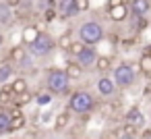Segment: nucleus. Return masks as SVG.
<instances>
[{"label":"nucleus","mask_w":151,"mask_h":139,"mask_svg":"<svg viewBox=\"0 0 151 139\" xmlns=\"http://www.w3.org/2000/svg\"><path fill=\"white\" fill-rule=\"evenodd\" d=\"M46 87L50 96H66L70 91V79L66 77L64 69H50L46 77Z\"/></svg>","instance_id":"1"},{"label":"nucleus","mask_w":151,"mask_h":139,"mask_svg":"<svg viewBox=\"0 0 151 139\" xmlns=\"http://www.w3.org/2000/svg\"><path fill=\"white\" fill-rule=\"evenodd\" d=\"M95 108V98L89 93V91H75L70 98H68V104H66V112L70 114H89L91 110Z\"/></svg>","instance_id":"2"},{"label":"nucleus","mask_w":151,"mask_h":139,"mask_svg":"<svg viewBox=\"0 0 151 139\" xmlns=\"http://www.w3.org/2000/svg\"><path fill=\"white\" fill-rule=\"evenodd\" d=\"M104 40V27L97 21H85L79 27V42H83L85 46H97Z\"/></svg>","instance_id":"3"},{"label":"nucleus","mask_w":151,"mask_h":139,"mask_svg":"<svg viewBox=\"0 0 151 139\" xmlns=\"http://www.w3.org/2000/svg\"><path fill=\"white\" fill-rule=\"evenodd\" d=\"M54 48H56V42H54V38H52L50 33H46V31H40L37 40L27 46L31 58H44V56H48Z\"/></svg>","instance_id":"4"},{"label":"nucleus","mask_w":151,"mask_h":139,"mask_svg":"<svg viewBox=\"0 0 151 139\" xmlns=\"http://www.w3.org/2000/svg\"><path fill=\"white\" fill-rule=\"evenodd\" d=\"M112 81H114L116 89H118V87H120V89H126V87L134 85V81H137V73H134V69H132L130 64L122 62V64L114 67V71H112Z\"/></svg>","instance_id":"5"},{"label":"nucleus","mask_w":151,"mask_h":139,"mask_svg":"<svg viewBox=\"0 0 151 139\" xmlns=\"http://www.w3.org/2000/svg\"><path fill=\"white\" fill-rule=\"evenodd\" d=\"M97 93L104 98V100H108V98H112L114 93H116V85H114V81H112V77H99L97 79Z\"/></svg>","instance_id":"6"},{"label":"nucleus","mask_w":151,"mask_h":139,"mask_svg":"<svg viewBox=\"0 0 151 139\" xmlns=\"http://www.w3.org/2000/svg\"><path fill=\"white\" fill-rule=\"evenodd\" d=\"M95 58H97V52H95L91 46H85L83 52L77 56V64H79L81 69H91L93 62H95Z\"/></svg>","instance_id":"7"},{"label":"nucleus","mask_w":151,"mask_h":139,"mask_svg":"<svg viewBox=\"0 0 151 139\" xmlns=\"http://www.w3.org/2000/svg\"><path fill=\"white\" fill-rule=\"evenodd\" d=\"M56 15H60L62 19H73V17L79 15V11H77L73 0H60L56 4Z\"/></svg>","instance_id":"8"},{"label":"nucleus","mask_w":151,"mask_h":139,"mask_svg":"<svg viewBox=\"0 0 151 139\" xmlns=\"http://www.w3.org/2000/svg\"><path fill=\"white\" fill-rule=\"evenodd\" d=\"M108 15H110V19H112L114 23H122V21L128 17V4L122 2V4H118V7H108Z\"/></svg>","instance_id":"9"},{"label":"nucleus","mask_w":151,"mask_h":139,"mask_svg":"<svg viewBox=\"0 0 151 139\" xmlns=\"http://www.w3.org/2000/svg\"><path fill=\"white\" fill-rule=\"evenodd\" d=\"M149 0H130L128 11L132 13V17H145L149 13Z\"/></svg>","instance_id":"10"},{"label":"nucleus","mask_w":151,"mask_h":139,"mask_svg":"<svg viewBox=\"0 0 151 139\" xmlns=\"http://www.w3.org/2000/svg\"><path fill=\"white\" fill-rule=\"evenodd\" d=\"M126 122H130V125H134L137 129H141L143 125H145V116H143V112H141V108L139 106H132L128 112H126Z\"/></svg>","instance_id":"11"},{"label":"nucleus","mask_w":151,"mask_h":139,"mask_svg":"<svg viewBox=\"0 0 151 139\" xmlns=\"http://www.w3.org/2000/svg\"><path fill=\"white\" fill-rule=\"evenodd\" d=\"M13 9L4 2V0H0V25L2 27H11L13 25Z\"/></svg>","instance_id":"12"},{"label":"nucleus","mask_w":151,"mask_h":139,"mask_svg":"<svg viewBox=\"0 0 151 139\" xmlns=\"http://www.w3.org/2000/svg\"><path fill=\"white\" fill-rule=\"evenodd\" d=\"M37 35H40V29L35 27V25H25L23 29H21V40H23V44L25 46H29V44H33L35 40H37Z\"/></svg>","instance_id":"13"},{"label":"nucleus","mask_w":151,"mask_h":139,"mask_svg":"<svg viewBox=\"0 0 151 139\" xmlns=\"http://www.w3.org/2000/svg\"><path fill=\"white\" fill-rule=\"evenodd\" d=\"M64 73H66V77H68L70 81H79V79L83 77V69L77 64V60H68V62H66Z\"/></svg>","instance_id":"14"},{"label":"nucleus","mask_w":151,"mask_h":139,"mask_svg":"<svg viewBox=\"0 0 151 139\" xmlns=\"http://www.w3.org/2000/svg\"><path fill=\"white\" fill-rule=\"evenodd\" d=\"M13 100H15V93L11 89L9 83L0 85V106H13Z\"/></svg>","instance_id":"15"},{"label":"nucleus","mask_w":151,"mask_h":139,"mask_svg":"<svg viewBox=\"0 0 151 139\" xmlns=\"http://www.w3.org/2000/svg\"><path fill=\"white\" fill-rule=\"evenodd\" d=\"M15 75V67L11 62H0V85H4L13 79Z\"/></svg>","instance_id":"16"},{"label":"nucleus","mask_w":151,"mask_h":139,"mask_svg":"<svg viewBox=\"0 0 151 139\" xmlns=\"http://www.w3.org/2000/svg\"><path fill=\"white\" fill-rule=\"evenodd\" d=\"M27 127V116L25 114H19V116H11V122H9V133H15V131H21Z\"/></svg>","instance_id":"17"},{"label":"nucleus","mask_w":151,"mask_h":139,"mask_svg":"<svg viewBox=\"0 0 151 139\" xmlns=\"http://www.w3.org/2000/svg\"><path fill=\"white\" fill-rule=\"evenodd\" d=\"M93 67H95L99 73H108V71H112V58H110V56H99V54H97Z\"/></svg>","instance_id":"18"},{"label":"nucleus","mask_w":151,"mask_h":139,"mask_svg":"<svg viewBox=\"0 0 151 139\" xmlns=\"http://www.w3.org/2000/svg\"><path fill=\"white\" fill-rule=\"evenodd\" d=\"M31 102H33V93H31L29 89H25V91L17 93V96H15V100H13V104H15V106H19V108H23V106H27V104H31Z\"/></svg>","instance_id":"19"},{"label":"nucleus","mask_w":151,"mask_h":139,"mask_svg":"<svg viewBox=\"0 0 151 139\" xmlns=\"http://www.w3.org/2000/svg\"><path fill=\"white\" fill-rule=\"evenodd\" d=\"M68 125H70V112H66V110L60 112V114L54 118V129H56V131H62V129H66Z\"/></svg>","instance_id":"20"},{"label":"nucleus","mask_w":151,"mask_h":139,"mask_svg":"<svg viewBox=\"0 0 151 139\" xmlns=\"http://www.w3.org/2000/svg\"><path fill=\"white\" fill-rule=\"evenodd\" d=\"M11 89H13V93L17 96V93H21V91L29 89V83H27V79H25V77H17V79H13Z\"/></svg>","instance_id":"21"},{"label":"nucleus","mask_w":151,"mask_h":139,"mask_svg":"<svg viewBox=\"0 0 151 139\" xmlns=\"http://www.w3.org/2000/svg\"><path fill=\"white\" fill-rule=\"evenodd\" d=\"M70 42H73V31H64L58 40H56V46L60 48V50H68V46H70Z\"/></svg>","instance_id":"22"},{"label":"nucleus","mask_w":151,"mask_h":139,"mask_svg":"<svg viewBox=\"0 0 151 139\" xmlns=\"http://www.w3.org/2000/svg\"><path fill=\"white\" fill-rule=\"evenodd\" d=\"M139 71L145 73V75L151 79V58H149L147 54H143V56L139 58Z\"/></svg>","instance_id":"23"},{"label":"nucleus","mask_w":151,"mask_h":139,"mask_svg":"<svg viewBox=\"0 0 151 139\" xmlns=\"http://www.w3.org/2000/svg\"><path fill=\"white\" fill-rule=\"evenodd\" d=\"M83 48H85V44H83V42H79V40H73L66 52H68V56H75V58H77V56L83 52Z\"/></svg>","instance_id":"24"},{"label":"nucleus","mask_w":151,"mask_h":139,"mask_svg":"<svg viewBox=\"0 0 151 139\" xmlns=\"http://www.w3.org/2000/svg\"><path fill=\"white\" fill-rule=\"evenodd\" d=\"M120 135H124V137H130V139H134V137L139 135V129H137L134 125H130V122H124V125H122V131H120Z\"/></svg>","instance_id":"25"},{"label":"nucleus","mask_w":151,"mask_h":139,"mask_svg":"<svg viewBox=\"0 0 151 139\" xmlns=\"http://www.w3.org/2000/svg\"><path fill=\"white\" fill-rule=\"evenodd\" d=\"M116 108H118V104H114V102H106L104 106H101V116H114V112H116Z\"/></svg>","instance_id":"26"},{"label":"nucleus","mask_w":151,"mask_h":139,"mask_svg":"<svg viewBox=\"0 0 151 139\" xmlns=\"http://www.w3.org/2000/svg\"><path fill=\"white\" fill-rule=\"evenodd\" d=\"M9 122H11V116H9V110L4 114H0V135L9 133Z\"/></svg>","instance_id":"27"},{"label":"nucleus","mask_w":151,"mask_h":139,"mask_svg":"<svg viewBox=\"0 0 151 139\" xmlns=\"http://www.w3.org/2000/svg\"><path fill=\"white\" fill-rule=\"evenodd\" d=\"M23 56H25V48H21V46H15V48L11 50V58H13V60H17V62H19Z\"/></svg>","instance_id":"28"},{"label":"nucleus","mask_w":151,"mask_h":139,"mask_svg":"<svg viewBox=\"0 0 151 139\" xmlns=\"http://www.w3.org/2000/svg\"><path fill=\"white\" fill-rule=\"evenodd\" d=\"M73 2H75V7H77L79 13H83V11L89 9V0H73Z\"/></svg>","instance_id":"29"},{"label":"nucleus","mask_w":151,"mask_h":139,"mask_svg":"<svg viewBox=\"0 0 151 139\" xmlns=\"http://www.w3.org/2000/svg\"><path fill=\"white\" fill-rule=\"evenodd\" d=\"M104 139H120V131H116V129H112V131H108V133H104Z\"/></svg>","instance_id":"30"},{"label":"nucleus","mask_w":151,"mask_h":139,"mask_svg":"<svg viewBox=\"0 0 151 139\" xmlns=\"http://www.w3.org/2000/svg\"><path fill=\"white\" fill-rule=\"evenodd\" d=\"M50 100H52L50 93H40L37 96V104H50Z\"/></svg>","instance_id":"31"},{"label":"nucleus","mask_w":151,"mask_h":139,"mask_svg":"<svg viewBox=\"0 0 151 139\" xmlns=\"http://www.w3.org/2000/svg\"><path fill=\"white\" fill-rule=\"evenodd\" d=\"M56 17V7H50L48 11H46V21H52Z\"/></svg>","instance_id":"32"},{"label":"nucleus","mask_w":151,"mask_h":139,"mask_svg":"<svg viewBox=\"0 0 151 139\" xmlns=\"http://www.w3.org/2000/svg\"><path fill=\"white\" fill-rule=\"evenodd\" d=\"M4 2H6L11 9H15V7H21V4H23V0H4Z\"/></svg>","instance_id":"33"},{"label":"nucleus","mask_w":151,"mask_h":139,"mask_svg":"<svg viewBox=\"0 0 151 139\" xmlns=\"http://www.w3.org/2000/svg\"><path fill=\"white\" fill-rule=\"evenodd\" d=\"M122 2H124V0H108V7H118Z\"/></svg>","instance_id":"34"},{"label":"nucleus","mask_w":151,"mask_h":139,"mask_svg":"<svg viewBox=\"0 0 151 139\" xmlns=\"http://www.w3.org/2000/svg\"><path fill=\"white\" fill-rule=\"evenodd\" d=\"M145 54H147V56H149V58H151V46H149V48H147V52H145Z\"/></svg>","instance_id":"35"},{"label":"nucleus","mask_w":151,"mask_h":139,"mask_svg":"<svg viewBox=\"0 0 151 139\" xmlns=\"http://www.w3.org/2000/svg\"><path fill=\"white\" fill-rule=\"evenodd\" d=\"M4 112H6V108H4V106H0V114H4Z\"/></svg>","instance_id":"36"},{"label":"nucleus","mask_w":151,"mask_h":139,"mask_svg":"<svg viewBox=\"0 0 151 139\" xmlns=\"http://www.w3.org/2000/svg\"><path fill=\"white\" fill-rule=\"evenodd\" d=\"M2 42H4V38H2V35H0V48H2Z\"/></svg>","instance_id":"37"},{"label":"nucleus","mask_w":151,"mask_h":139,"mask_svg":"<svg viewBox=\"0 0 151 139\" xmlns=\"http://www.w3.org/2000/svg\"><path fill=\"white\" fill-rule=\"evenodd\" d=\"M11 139H19V137H11Z\"/></svg>","instance_id":"38"},{"label":"nucleus","mask_w":151,"mask_h":139,"mask_svg":"<svg viewBox=\"0 0 151 139\" xmlns=\"http://www.w3.org/2000/svg\"><path fill=\"white\" fill-rule=\"evenodd\" d=\"M143 139H151V137H143Z\"/></svg>","instance_id":"39"},{"label":"nucleus","mask_w":151,"mask_h":139,"mask_svg":"<svg viewBox=\"0 0 151 139\" xmlns=\"http://www.w3.org/2000/svg\"><path fill=\"white\" fill-rule=\"evenodd\" d=\"M83 139H89V137H83Z\"/></svg>","instance_id":"40"}]
</instances>
